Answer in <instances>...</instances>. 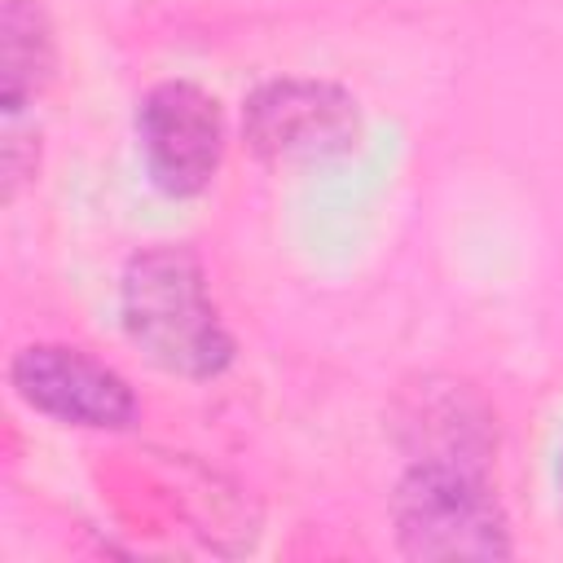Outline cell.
<instances>
[{"label": "cell", "mask_w": 563, "mask_h": 563, "mask_svg": "<svg viewBox=\"0 0 563 563\" xmlns=\"http://www.w3.org/2000/svg\"><path fill=\"white\" fill-rule=\"evenodd\" d=\"M123 330L163 369L211 378L233 361V339L185 251H145L123 273Z\"/></svg>", "instance_id": "1"}, {"label": "cell", "mask_w": 563, "mask_h": 563, "mask_svg": "<svg viewBox=\"0 0 563 563\" xmlns=\"http://www.w3.org/2000/svg\"><path fill=\"white\" fill-rule=\"evenodd\" d=\"M400 550L413 559H506L510 537L488 484L462 462H422L396 493Z\"/></svg>", "instance_id": "2"}, {"label": "cell", "mask_w": 563, "mask_h": 563, "mask_svg": "<svg viewBox=\"0 0 563 563\" xmlns=\"http://www.w3.org/2000/svg\"><path fill=\"white\" fill-rule=\"evenodd\" d=\"M356 101L334 84L277 79L246 106V141L268 163H325L356 145Z\"/></svg>", "instance_id": "3"}, {"label": "cell", "mask_w": 563, "mask_h": 563, "mask_svg": "<svg viewBox=\"0 0 563 563\" xmlns=\"http://www.w3.org/2000/svg\"><path fill=\"white\" fill-rule=\"evenodd\" d=\"M136 132L158 189L189 198L211 185L224 154V123L216 97H207L198 84H158L145 92Z\"/></svg>", "instance_id": "4"}, {"label": "cell", "mask_w": 563, "mask_h": 563, "mask_svg": "<svg viewBox=\"0 0 563 563\" xmlns=\"http://www.w3.org/2000/svg\"><path fill=\"white\" fill-rule=\"evenodd\" d=\"M9 374L18 396L57 422L101 427V431H119L136 422L132 387L79 347H62V343L22 347Z\"/></svg>", "instance_id": "5"}, {"label": "cell", "mask_w": 563, "mask_h": 563, "mask_svg": "<svg viewBox=\"0 0 563 563\" xmlns=\"http://www.w3.org/2000/svg\"><path fill=\"white\" fill-rule=\"evenodd\" d=\"M53 75V35L35 4L4 0L0 13V106L18 114Z\"/></svg>", "instance_id": "6"}, {"label": "cell", "mask_w": 563, "mask_h": 563, "mask_svg": "<svg viewBox=\"0 0 563 563\" xmlns=\"http://www.w3.org/2000/svg\"><path fill=\"white\" fill-rule=\"evenodd\" d=\"M559 484H563V466H559Z\"/></svg>", "instance_id": "7"}]
</instances>
